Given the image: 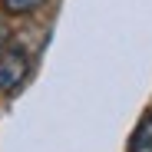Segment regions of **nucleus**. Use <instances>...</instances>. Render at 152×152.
<instances>
[{
	"label": "nucleus",
	"instance_id": "nucleus-2",
	"mask_svg": "<svg viewBox=\"0 0 152 152\" xmlns=\"http://www.w3.org/2000/svg\"><path fill=\"white\" fill-rule=\"evenodd\" d=\"M129 152H152V113L139 122V129H136V136H132Z\"/></svg>",
	"mask_w": 152,
	"mask_h": 152
},
{
	"label": "nucleus",
	"instance_id": "nucleus-4",
	"mask_svg": "<svg viewBox=\"0 0 152 152\" xmlns=\"http://www.w3.org/2000/svg\"><path fill=\"white\" fill-rule=\"evenodd\" d=\"M4 43H7V27L0 23V50H4Z\"/></svg>",
	"mask_w": 152,
	"mask_h": 152
},
{
	"label": "nucleus",
	"instance_id": "nucleus-3",
	"mask_svg": "<svg viewBox=\"0 0 152 152\" xmlns=\"http://www.w3.org/2000/svg\"><path fill=\"white\" fill-rule=\"evenodd\" d=\"M7 13H17V17H27V13H37L46 0H0Z\"/></svg>",
	"mask_w": 152,
	"mask_h": 152
},
{
	"label": "nucleus",
	"instance_id": "nucleus-1",
	"mask_svg": "<svg viewBox=\"0 0 152 152\" xmlns=\"http://www.w3.org/2000/svg\"><path fill=\"white\" fill-rule=\"evenodd\" d=\"M27 69H30V60H27V50L23 46L0 50V89L4 93L17 89L23 80H27Z\"/></svg>",
	"mask_w": 152,
	"mask_h": 152
}]
</instances>
